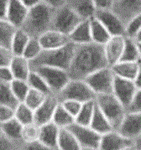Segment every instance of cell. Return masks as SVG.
Wrapping results in <instances>:
<instances>
[{
    "label": "cell",
    "mask_w": 141,
    "mask_h": 150,
    "mask_svg": "<svg viewBox=\"0 0 141 150\" xmlns=\"http://www.w3.org/2000/svg\"><path fill=\"white\" fill-rule=\"evenodd\" d=\"M13 79V75L9 66L0 67V81L10 83Z\"/></svg>",
    "instance_id": "cell-46"
},
{
    "label": "cell",
    "mask_w": 141,
    "mask_h": 150,
    "mask_svg": "<svg viewBox=\"0 0 141 150\" xmlns=\"http://www.w3.org/2000/svg\"><path fill=\"white\" fill-rule=\"evenodd\" d=\"M30 38V36L23 29L18 28L13 37L12 43L10 46V50H12L13 54L14 55H22Z\"/></svg>",
    "instance_id": "cell-28"
},
{
    "label": "cell",
    "mask_w": 141,
    "mask_h": 150,
    "mask_svg": "<svg viewBox=\"0 0 141 150\" xmlns=\"http://www.w3.org/2000/svg\"><path fill=\"white\" fill-rule=\"evenodd\" d=\"M38 39L44 50L62 48L72 43L69 35L55 30H48Z\"/></svg>",
    "instance_id": "cell-17"
},
{
    "label": "cell",
    "mask_w": 141,
    "mask_h": 150,
    "mask_svg": "<svg viewBox=\"0 0 141 150\" xmlns=\"http://www.w3.org/2000/svg\"><path fill=\"white\" fill-rule=\"evenodd\" d=\"M134 144H135V149L141 150V136L140 138L135 139V141H134Z\"/></svg>",
    "instance_id": "cell-53"
},
{
    "label": "cell",
    "mask_w": 141,
    "mask_h": 150,
    "mask_svg": "<svg viewBox=\"0 0 141 150\" xmlns=\"http://www.w3.org/2000/svg\"><path fill=\"white\" fill-rule=\"evenodd\" d=\"M10 86L13 95L18 99V102H24L25 96L30 89L28 81L20 79H13L10 82Z\"/></svg>",
    "instance_id": "cell-38"
},
{
    "label": "cell",
    "mask_w": 141,
    "mask_h": 150,
    "mask_svg": "<svg viewBox=\"0 0 141 150\" xmlns=\"http://www.w3.org/2000/svg\"><path fill=\"white\" fill-rule=\"evenodd\" d=\"M83 18L67 5L54 9L51 30L69 35L70 33L81 23Z\"/></svg>",
    "instance_id": "cell-6"
},
{
    "label": "cell",
    "mask_w": 141,
    "mask_h": 150,
    "mask_svg": "<svg viewBox=\"0 0 141 150\" xmlns=\"http://www.w3.org/2000/svg\"><path fill=\"white\" fill-rule=\"evenodd\" d=\"M32 70L38 72L43 77L49 86L50 92L55 95L60 93L71 79L67 71L61 68L39 66Z\"/></svg>",
    "instance_id": "cell-8"
},
{
    "label": "cell",
    "mask_w": 141,
    "mask_h": 150,
    "mask_svg": "<svg viewBox=\"0 0 141 150\" xmlns=\"http://www.w3.org/2000/svg\"><path fill=\"white\" fill-rule=\"evenodd\" d=\"M126 111L128 112H141V89L138 88Z\"/></svg>",
    "instance_id": "cell-42"
},
{
    "label": "cell",
    "mask_w": 141,
    "mask_h": 150,
    "mask_svg": "<svg viewBox=\"0 0 141 150\" xmlns=\"http://www.w3.org/2000/svg\"><path fill=\"white\" fill-rule=\"evenodd\" d=\"M108 65L103 45L92 42L76 45L67 71L71 79L85 80L92 73Z\"/></svg>",
    "instance_id": "cell-1"
},
{
    "label": "cell",
    "mask_w": 141,
    "mask_h": 150,
    "mask_svg": "<svg viewBox=\"0 0 141 150\" xmlns=\"http://www.w3.org/2000/svg\"><path fill=\"white\" fill-rule=\"evenodd\" d=\"M89 126L91 127L94 131H96L101 135H103L112 130H114L110 122L106 117L103 112L100 110V108H98L97 104H96L94 113H93L92 121Z\"/></svg>",
    "instance_id": "cell-26"
},
{
    "label": "cell",
    "mask_w": 141,
    "mask_h": 150,
    "mask_svg": "<svg viewBox=\"0 0 141 150\" xmlns=\"http://www.w3.org/2000/svg\"><path fill=\"white\" fill-rule=\"evenodd\" d=\"M71 42L76 45H86L92 43L90 18L83 19L69 35Z\"/></svg>",
    "instance_id": "cell-20"
},
{
    "label": "cell",
    "mask_w": 141,
    "mask_h": 150,
    "mask_svg": "<svg viewBox=\"0 0 141 150\" xmlns=\"http://www.w3.org/2000/svg\"><path fill=\"white\" fill-rule=\"evenodd\" d=\"M126 37L124 35H113L103 45L106 59L108 66H113L120 61L124 49Z\"/></svg>",
    "instance_id": "cell-15"
},
{
    "label": "cell",
    "mask_w": 141,
    "mask_h": 150,
    "mask_svg": "<svg viewBox=\"0 0 141 150\" xmlns=\"http://www.w3.org/2000/svg\"><path fill=\"white\" fill-rule=\"evenodd\" d=\"M0 125L5 138L18 147L22 144L23 125L15 117L6 122L1 123Z\"/></svg>",
    "instance_id": "cell-23"
},
{
    "label": "cell",
    "mask_w": 141,
    "mask_h": 150,
    "mask_svg": "<svg viewBox=\"0 0 141 150\" xmlns=\"http://www.w3.org/2000/svg\"><path fill=\"white\" fill-rule=\"evenodd\" d=\"M140 66V61H124L120 60L111 66L117 77L135 81Z\"/></svg>",
    "instance_id": "cell-21"
},
{
    "label": "cell",
    "mask_w": 141,
    "mask_h": 150,
    "mask_svg": "<svg viewBox=\"0 0 141 150\" xmlns=\"http://www.w3.org/2000/svg\"><path fill=\"white\" fill-rule=\"evenodd\" d=\"M19 102L13 93L10 83L0 81V105L16 108Z\"/></svg>",
    "instance_id": "cell-33"
},
{
    "label": "cell",
    "mask_w": 141,
    "mask_h": 150,
    "mask_svg": "<svg viewBox=\"0 0 141 150\" xmlns=\"http://www.w3.org/2000/svg\"><path fill=\"white\" fill-rule=\"evenodd\" d=\"M95 101L98 108L110 122L113 129L117 130L127 113L122 102L113 93L98 95Z\"/></svg>",
    "instance_id": "cell-4"
},
{
    "label": "cell",
    "mask_w": 141,
    "mask_h": 150,
    "mask_svg": "<svg viewBox=\"0 0 141 150\" xmlns=\"http://www.w3.org/2000/svg\"><path fill=\"white\" fill-rule=\"evenodd\" d=\"M17 29L7 19H0V46L10 49L13 37Z\"/></svg>",
    "instance_id": "cell-30"
},
{
    "label": "cell",
    "mask_w": 141,
    "mask_h": 150,
    "mask_svg": "<svg viewBox=\"0 0 141 150\" xmlns=\"http://www.w3.org/2000/svg\"><path fill=\"white\" fill-rule=\"evenodd\" d=\"M65 5L71 8L83 19L92 18L96 13L92 0H66Z\"/></svg>",
    "instance_id": "cell-24"
},
{
    "label": "cell",
    "mask_w": 141,
    "mask_h": 150,
    "mask_svg": "<svg viewBox=\"0 0 141 150\" xmlns=\"http://www.w3.org/2000/svg\"><path fill=\"white\" fill-rule=\"evenodd\" d=\"M17 120L22 124L26 125L35 122V111L29 108L24 102H19L15 108V117Z\"/></svg>",
    "instance_id": "cell-34"
},
{
    "label": "cell",
    "mask_w": 141,
    "mask_h": 150,
    "mask_svg": "<svg viewBox=\"0 0 141 150\" xmlns=\"http://www.w3.org/2000/svg\"><path fill=\"white\" fill-rule=\"evenodd\" d=\"M141 30V14L132 18L125 25V37L135 40L136 35Z\"/></svg>",
    "instance_id": "cell-40"
},
{
    "label": "cell",
    "mask_w": 141,
    "mask_h": 150,
    "mask_svg": "<svg viewBox=\"0 0 141 150\" xmlns=\"http://www.w3.org/2000/svg\"><path fill=\"white\" fill-rule=\"evenodd\" d=\"M68 128L72 132L82 148H93L99 149L102 135L94 131L91 127L74 122Z\"/></svg>",
    "instance_id": "cell-10"
},
{
    "label": "cell",
    "mask_w": 141,
    "mask_h": 150,
    "mask_svg": "<svg viewBox=\"0 0 141 150\" xmlns=\"http://www.w3.org/2000/svg\"><path fill=\"white\" fill-rule=\"evenodd\" d=\"M47 96H48V94H45L40 91L30 88L23 102L26 104L29 108L35 111L37 108L43 103Z\"/></svg>",
    "instance_id": "cell-35"
},
{
    "label": "cell",
    "mask_w": 141,
    "mask_h": 150,
    "mask_svg": "<svg viewBox=\"0 0 141 150\" xmlns=\"http://www.w3.org/2000/svg\"><path fill=\"white\" fill-rule=\"evenodd\" d=\"M81 146L77 138L69 128H61L57 150H81Z\"/></svg>",
    "instance_id": "cell-27"
},
{
    "label": "cell",
    "mask_w": 141,
    "mask_h": 150,
    "mask_svg": "<svg viewBox=\"0 0 141 150\" xmlns=\"http://www.w3.org/2000/svg\"><path fill=\"white\" fill-rule=\"evenodd\" d=\"M14 147H18V146L9 141L7 138H4L3 140L0 141V150H9Z\"/></svg>",
    "instance_id": "cell-50"
},
{
    "label": "cell",
    "mask_w": 141,
    "mask_h": 150,
    "mask_svg": "<svg viewBox=\"0 0 141 150\" xmlns=\"http://www.w3.org/2000/svg\"><path fill=\"white\" fill-rule=\"evenodd\" d=\"M18 149L20 150H56L45 146L40 141L30 144H21L18 146Z\"/></svg>",
    "instance_id": "cell-45"
},
{
    "label": "cell",
    "mask_w": 141,
    "mask_h": 150,
    "mask_svg": "<svg viewBox=\"0 0 141 150\" xmlns=\"http://www.w3.org/2000/svg\"><path fill=\"white\" fill-rule=\"evenodd\" d=\"M15 117V108L0 105V124L11 120Z\"/></svg>",
    "instance_id": "cell-43"
},
{
    "label": "cell",
    "mask_w": 141,
    "mask_h": 150,
    "mask_svg": "<svg viewBox=\"0 0 141 150\" xmlns=\"http://www.w3.org/2000/svg\"><path fill=\"white\" fill-rule=\"evenodd\" d=\"M62 106L66 108V110L68 112H70L71 114L76 119V117L79 113L80 110L82 106V102H78V101H75V100H65L61 102Z\"/></svg>",
    "instance_id": "cell-41"
},
{
    "label": "cell",
    "mask_w": 141,
    "mask_h": 150,
    "mask_svg": "<svg viewBox=\"0 0 141 150\" xmlns=\"http://www.w3.org/2000/svg\"><path fill=\"white\" fill-rule=\"evenodd\" d=\"M9 150H20L18 149V147H14V148H13V149H10Z\"/></svg>",
    "instance_id": "cell-59"
},
{
    "label": "cell",
    "mask_w": 141,
    "mask_h": 150,
    "mask_svg": "<svg viewBox=\"0 0 141 150\" xmlns=\"http://www.w3.org/2000/svg\"><path fill=\"white\" fill-rule=\"evenodd\" d=\"M27 81L30 85V88L35 89V90L40 91L41 92H44L45 94H52L50 92L49 86L47 83L45 82V81L44 78L35 71L32 70L29 76V77L27 79Z\"/></svg>",
    "instance_id": "cell-36"
},
{
    "label": "cell",
    "mask_w": 141,
    "mask_h": 150,
    "mask_svg": "<svg viewBox=\"0 0 141 150\" xmlns=\"http://www.w3.org/2000/svg\"><path fill=\"white\" fill-rule=\"evenodd\" d=\"M60 101L55 94H50L44 102L35 111V122L39 126L52 122L55 109Z\"/></svg>",
    "instance_id": "cell-13"
},
{
    "label": "cell",
    "mask_w": 141,
    "mask_h": 150,
    "mask_svg": "<svg viewBox=\"0 0 141 150\" xmlns=\"http://www.w3.org/2000/svg\"><path fill=\"white\" fill-rule=\"evenodd\" d=\"M123 150H136L135 149V144H133L132 145H130L129 147H127V148H125Z\"/></svg>",
    "instance_id": "cell-56"
},
{
    "label": "cell",
    "mask_w": 141,
    "mask_h": 150,
    "mask_svg": "<svg viewBox=\"0 0 141 150\" xmlns=\"http://www.w3.org/2000/svg\"><path fill=\"white\" fill-rule=\"evenodd\" d=\"M40 126L35 122L23 125L22 129V144H30L39 141Z\"/></svg>",
    "instance_id": "cell-37"
},
{
    "label": "cell",
    "mask_w": 141,
    "mask_h": 150,
    "mask_svg": "<svg viewBox=\"0 0 141 150\" xmlns=\"http://www.w3.org/2000/svg\"><path fill=\"white\" fill-rule=\"evenodd\" d=\"M43 47L40 42L39 39L31 37L22 55H24L25 58L28 59L30 61H32L40 54V53L43 51Z\"/></svg>",
    "instance_id": "cell-39"
},
{
    "label": "cell",
    "mask_w": 141,
    "mask_h": 150,
    "mask_svg": "<svg viewBox=\"0 0 141 150\" xmlns=\"http://www.w3.org/2000/svg\"><path fill=\"white\" fill-rule=\"evenodd\" d=\"M75 48L76 45L70 43L62 48L43 50L37 58L30 61L31 69L39 66H50L68 71L72 60Z\"/></svg>",
    "instance_id": "cell-3"
},
{
    "label": "cell",
    "mask_w": 141,
    "mask_h": 150,
    "mask_svg": "<svg viewBox=\"0 0 141 150\" xmlns=\"http://www.w3.org/2000/svg\"><path fill=\"white\" fill-rule=\"evenodd\" d=\"M4 138H5V137H4V132H3V129H2L1 125H0V141L3 140Z\"/></svg>",
    "instance_id": "cell-55"
},
{
    "label": "cell",
    "mask_w": 141,
    "mask_h": 150,
    "mask_svg": "<svg viewBox=\"0 0 141 150\" xmlns=\"http://www.w3.org/2000/svg\"><path fill=\"white\" fill-rule=\"evenodd\" d=\"M120 60H124V61H140V53L139 45L135 40L126 37L124 49H123L122 58Z\"/></svg>",
    "instance_id": "cell-32"
},
{
    "label": "cell",
    "mask_w": 141,
    "mask_h": 150,
    "mask_svg": "<svg viewBox=\"0 0 141 150\" xmlns=\"http://www.w3.org/2000/svg\"><path fill=\"white\" fill-rule=\"evenodd\" d=\"M133 144V140L125 138L118 130H112L102 135L99 150H123Z\"/></svg>",
    "instance_id": "cell-16"
},
{
    "label": "cell",
    "mask_w": 141,
    "mask_h": 150,
    "mask_svg": "<svg viewBox=\"0 0 141 150\" xmlns=\"http://www.w3.org/2000/svg\"><path fill=\"white\" fill-rule=\"evenodd\" d=\"M61 128L55 125L53 122H50L40 126L39 141L45 146L57 150L58 138Z\"/></svg>",
    "instance_id": "cell-19"
},
{
    "label": "cell",
    "mask_w": 141,
    "mask_h": 150,
    "mask_svg": "<svg viewBox=\"0 0 141 150\" xmlns=\"http://www.w3.org/2000/svg\"><path fill=\"white\" fill-rule=\"evenodd\" d=\"M96 7V10L98 9H111L113 0H92Z\"/></svg>",
    "instance_id": "cell-47"
},
{
    "label": "cell",
    "mask_w": 141,
    "mask_h": 150,
    "mask_svg": "<svg viewBox=\"0 0 141 150\" xmlns=\"http://www.w3.org/2000/svg\"><path fill=\"white\" fill-rule=\"evenodd\" d=\"M138 45H139V49H140V60H141V44L138 43Z\"/></svg>",
    "instance_id": "cell-58"
},
{
    "label": "cell",
    "mask_w": 141,
    "mask_h": 150,
    "mask_svg": "<svg viewBox=\"0 0 141 150\" xmlns=\"http://www.w3.org/2000/svg\"><path fill=\"white\" fill-rule=\"evenodd\" d=\"M14 54L9 48L0 46V67L9 66Z\"/></svg>",
    "instance_id": "cell-44"
},
{
    "label": "cell",
    "mask_w": 141,
    "mask_h": 150,
    "mask_svg": "<svg viewBox=\"0 0 141 150\" xmlns=\"http://www.w3.org/2000/svg\"><path fill=\"white\" fill-rule=\"evenodd\" d=\"M56 96L60 102L75 100L82 103L96 100L97 97L96 93L86 81L81 79H70L67 84Z\"/></svg>",
    "instance_id": "cell-5"
},
{
    "label": "cell",
    "mask_w": 141,
    "mask_h": 150,
    "mask_svg": "<svg viewBox=\"0 0 141 150\" xmlns=\"http://www.w3.org/2000/svg\"><path fill=\"white\" fill-rule=\"evenodd\" d=\"M135 40L137 43H140V44H141V30H140V32L138 33V35H137L136 37H135Z\"/></svg>",
    "instance_id": "cell-54"
},
{
    "label": "cell",
    "mask_w": 141,
    "mask_h": 150,
    "mask_svg": "<svg viewBox=\"0 0 141 150\" xmlns=\"http://www.w3.org/2000/svg\"><path fill=\"white\" fill-rule=\"evenodd\" d=\"M21 1L23 2V4L29 9L31 8H33V7L36 6L38 4H41L43 2L42 0H21Z\"/></svg>",
    "instance_id": "cell-51"
},
{
    "label": "cell",
    "mask_w": 141,
    "mask_h": 150,
    "mask_svg": "<svg viewBox=\"0 0 141 150\" xmlns=\"http://www.w3.org/2000/svg\"><path fill=\"white\" fill-rule=\"evenodd\" d=\"M116 76L110 66L98 70L85 79L96 95L112 94Z\"/></svg>",
    "instance_id": "cell-7"
},
{
    "label": "cell",
    "mask_w": 141,
    "mask_h": 150,
    "mask_svg": "<svg viewBox=\"0 0 141 150\" xmlns=\"http://www.w3.org/2000/svg\"><path fill=\"white\" fill-rule=\"evenodd\" d=\"M125 138L135 141L141 136V112H128L117 129Z\"/></svg>",
    "instance_id": "cell-12"
},
{
    "label": "cell",
    "mask_w": 141,
    "mask_h": 150,
    "mask_svg": "<svg viewBox=\"0 0 141 150\" xmlns=\"http://www.w3.org/2000/svg\"><path fill=\"white\" fill-rule=\"evenodd\" d=\"M54 9L43 2L31 8L20 28L32 38H39L44 33L51 30Z\"/></svg>",
    "instance_id": "cell-2"
},
{
    "label": "cell",
    "mask_w": 141,
    "mask_h": 150,
    "mask_svg": "<svg viewBox=\"0 0 141 150\" xmlns=\"http://www.w3.org/2000/svg\"><path fill=\"white\" fill-rule=\"evenodd\" d=\"M9 1L10 0H0V19H6Z\"/></svg>",
    "instance_id": "cell-48"
},
{
    "label": "cell",
    "mask_w": 141,
    "mask_h": 150,
    "mask_svg": "<svg viewBox=\"0 0 141 150\" xmlns=\"http://www.w3.org/2000/svg\"><path fill=\"white\" fill-rule=\"evenodd\" d=\"M90 27H91L92 40L93 43L104 45L112 37L108 30L105 28L104 25L95 16L90 18Z\"/></svg>",
    "instance_id": "cell-25"
},
{
    "label": "cell",
    "mask_w": 141,
    "mask_h": 150,
    "mask_svg": "<svg viewBox=\"0 0 141 150\" xmlns=\"http://www.w3.org/2000/svg\"><path fill=\"white\" fill-rule=\"evenodd\" d=\"M94 16L104 25L112 36L125 35V24L111 9L96 10Z\"/></svg>",
    "instance_id": "cell-11"
},
{
    "label": "cell",
    "mask_w": 141,
    "mask_h": 150,
    "mask_svg": "<svg viewBox=\"0 0 141 150\" xmlns=\"http://www.w3.org/2000/svg\"><path fill=\"white\" fill-rule=\"evenodd\" d=\"M52 122L60 128H68L76 122V119L70 112H68L60 102L55 109Z\"/></svg>",
    "instance_id": "cell-29"
},
{
    "label": "cell",
    "mask_w": 141,
    "mask_h": 150,
    "mask_svg": "<svg viewBox=\"0 0 141 150\" xmlns=\"http://www.w3.org/2000/svg\"><path fill=\"white\" fill-rule=\"evenodd\" d=\"M81 150H99L98 149H93V148H82Z\"/></svg>",
    "instance_id": "cell-57"
},
{
    "label": "cell",
    "mask_w": 141,
    "mask_h": 150,
    "mask_svg": "<svg viewBox=\"0 0 141 150\" xmlns=\"http://www.w3.org/2000/svg\"><path fill=\"white\" fill-rule=\"evenodd\" d=\"M9 67L12 71L13 78L25 81H27L32 71L30 61L24 55H13Z\"/></svg>",
    "instance_id": "cell-22"
},
{
    "label": "cell",
    "mask_w": 141,
    "mask_h": 150,
    "mask_svg": "<svg viewBox=\"0 0 141 150\" xmlns=\"http://www.w3.org/2000/svg\"><path fill=\"white\" fill-rule=\"evenodd\" d=\"M42 1L45 4L49 5L53 8H57L59 7L63 6L65 5L66 3V0H42Z\"/></svg>",
    "instance_id": "cell-49"
},
{
    "label": "cell",
    "mask_w": 141,
    "mask_h": 150,
    "mask_svg": "<svg viewBox=\"0 0 141 150\" xmlns=\"http://www.w3.org/2000/svg\"><path fill=\"white\" fill-rule=\"evenodd\" d=\"M111 10L126 25L132 18L141 14V0H113Z\"/></svg>",
    "instance_id": "cell-9"
},
{
    "label": "cell",
    "mask_w": 141,
    "mask_h": 150,
    "mask_svg": "<svg viewBox=\"0 0 141 150\" xmlns=\"http://www.w3.org/2000/svg\"><path fill=\"white\" fill-rule=\"evenodd\" d=\"M138 90L135 81L117 77L115 78L113 94L122 102L125 108L129 105Z\"/></svg>",
    "instance_id": "cell-14"
},
{
    "label": "cell",
    "mask_w": 141,
    "mask_h": 150,
    "mask_svg": "<svg viewBox=\"0 0 141 150\" xmlns=\"http://www.w3.org/2000/svg\"><path fill=\"white\" fill-rule=\"evenodd\" d=\"M135 82L137 87L139 89H141V60H140V66H139V71H138V74L135 80Z\"/></svg>",
    "instance_id": "cell-52"
},
{
    "label": "cell",
    "mask_w": 141,
    "mask_h": 150,
    "mask_svg": "<svg viewBox=\"0 0 141 150\" xmlns=\"http://www.w3.org/2000/svg\"><path fill=\"white\" fill-rule=\"evenodd\" d=\"M95 107H96L95 100L84 102L81 106L79 113L76 117L75 122L81 125H84V126H89L92 121L93 113H94Z\"/></svg>",
    "instance_id": "cell-31"
},
{
    "label": "cell",
    "mask_w": 141,
    "mask_h": 150,
    "mask_svg": "<svg viewBox=\"0 0 141 150\" xmlns=\"http://www.w3.org/2000/svg\"><path fill=\"white\" fill-rule=\"evenodd\" d=\"M29 12V8L25 6L21 0H10L7 12L6 19L13 25L20 28Z\"/></svg>",
    "instance_id": "cell-18"
}]
</instances>
